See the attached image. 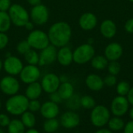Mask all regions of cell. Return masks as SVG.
I'll list each match as a JSON object with an SVG mask.
<instances>
[{"label": "cell", "instance_id": "681fc988", "mask_svg": "<svg viewBox=\"0 0 133 133\" xmlns=\"http://www.w3.org/2000/svg\"><path fill=\"white\" fill-rule=\"evenodd\" d=\"M2 67H3V63H2V61L0 60V71H1V69L2 68Z\"/></svg>", "mask_w": 133, "mask_h": 133}, {"label": "cell", "instance_id": "484cf974", "mask_svg": "<svg viewBox=\"0 0 133 133\" xmlns=\"http://www.w3.org/2000/svg\"><path fill=\"white\" fill-rule=\"evenodd\" d=\"M60 125V122L58 120L55 118L46 119V121L43 124V129L47 133H53L57 132Z\"/></svg>", "mask_w": 133, "mask_h": 133}, {"label": "cell", "instance_id": "f6af8a7d", "mask_svg": "<svg viewBox=\"0 0 133 133\" xmlns=\"http://www.w3.org/2000/svg\"><path fill=\"white\" fill-rule=\"evenodd\" d=\"M27 30H29V31H31L33 28H34V24L31 23V22H30V20L25 24V26H24Z\"/></svg>", "mask_w": 133, "mask_h": 133}, {"label": "cell", "instance_id": "bcb514c9", "mask_svg": "<svg viewBox=\"0 0 133 133\" xmlns=\"http://www.w3.org/2000/svg\"><path fill=\"white\" fill-rule=\"evenodd\" d=\"M95 133H113L111 130L110 129H99L98 131H97Z\"/></svg>", "mask_w": 133, "mask_h": 133}, {"label": "cell", "instance_id": "6da1fadb", "mask_svg": "<svg viewBox=\"0 0 133 133\" xmlns=\"http://www.w3.org/2000/svg\"><path fill=\"white\" fill-rule=\"evenodd\" d=\"M48 36L51 45L61 48L69 42L72 37V28L68 23L59 21L51 26Z\"/></svg>", "mask_w": 133, "mask_h": 133}, {"label": "cell", "instance_id": "52a82bcc", "mask_svg": "<svg viewBox=\"0 0 133 133\" xmlns=\"http://www.w3.org/2000/svg\"><path fill=\"white\" fill-rule=\"evenodd\" d=\"M32 21L37 25H43L48 20L49 12L46 5L40 4L32 8L30 15Z\"/></svg>", "mask_w": 133, "mask_h": 133}, {"label": "cell", "instance_id": "4316f807", "mask_svg": "<svg viewBox=\"0 0 133 133\" xmlns=\"http://www.w3.org/2000/svg\"><path fill=\"white\" fill-rule=\"evenodd\" d=\"M66 107L70 111H77L81 107V97L77 94H73L70 98L66 100Z\"/></svg>", "mask_w": 133, "mask_h": 133}, {"label": "cell", "instance_id": "d6a6232c", "mask_svg": "<svg viewBox=\"0 0 133 133\" xmlns=\"http://www.w3.org/2000/svg\"><path fill=\"white\" fill-rule=\"evenodd\" d=\"M121 69H122L121 64L118 62V60L117 61H109L108 67H107V70H108V73L110 74H113L115 76H117L120 73Z\"/></svg>", "mask_w": 133, "mask_h": 133}, {"label": "cell", "instance_id": "f907efd6", "mask_svg": "<svg viewBox=\"0 0 133 133\" xmlns=\"http://www.w3.org/2000/svg\"><path fill=\"white\" fill-rule=\"evenodd\" d=\"M0 133H5V132L3 131V129H2L0 128Z\"/></svg>", "mask_w": 133, "mask_h": 133}, {"label": "cell", "instance_id": "816d5d0a", "mask_svg": "<svg viewBox=\"0 0 133 133\" xmlns=\"http://www.w3.org/2000/svg\"><path fill=\"white\" fill-rule=\"evenodd\" d=\"M129 1L130 2H132V3H133V0H129Z\"/></svg>", "mask_w": 133, "mask_h": 133}, {"label": "cell", "instance_id": "f35d334b", "mask_svg": "<svg viewBox=\"0 0 133 133\" xmlns=\"http://www.w3.org/2000/svg\"><path fill=\"white\" fill-rule=\"evenodd\" d=\"M10 0H0V11L7 12L11 6Z\"/></svg>", "mask_w": 133, "mask_h": 133}, {"label": "cell", "instance_id": "db71d44e", "mask_svg": "<svg viewBox=\"0 0 133 133\" xmlns=\"http://www.w3.org/2000/svg\"><path fill=\"white\" fill-rule=\"evenodd\" d=\"M53 133H61V132H53Z\"/></svg>", "mask_w": 133, "mask_h": 133}, {"label": "cell", "instance_id": "30bf717a", "mask_svg": "<svg viewBox=\"0 0 133 133\" xmlns=\"http://www.w3.org/2000/svg\"><path fill=\"white\" fill-rule=\"evenodd\" d=\"M0 89L5 95L13 96L19 92V83L18 80L12 75L5 76L0 82Z\"/></svg>", "mask_w": 133, "mask_h": 133}, {"label": "cell", "instance_id": "5b68a950", "mask_svg": "<svg viewBox=\"0 0 133 133\" xmlns=\"http://www.w3.org/2000/svg\"><path fill=\"white\" fill-rule=\"evenodd\" d=\"M111 118V114L108 107L103 105H96L90 113L91 123L98 128L107 125Z\"/></svg>", "mask_w": 133, "mask_h": 133}, {"label": "cell", "instance_id": "2e32d148", "mask_svg": "<svg viewBox=\"0 0 133 133\" xmlns=\"http://www.w3.org/2000/svg\"><path fill=\"white\" fill-rule=\"evenodd\" d=\"M97 16L90 12L85 13L81 15L79 19V25L84 31H91L97 25Z\"/></svg>", "mask_w": 133, "mask_h": 133}, {"label": "cell", "instance_id": "d4e9b609", "mask_svg": "<svg viewBox=\"0 0 133 133\" xmlns=\"http://www.w3.org/2000/svg\"><path fill=\"white\" fill-rule=\"evenodd\" d=\"M8 128V133H25L26 127L19 119H12L10 121Z\"/></svg>", "mask_w": 133, "mask_h": 133}, {"label": "cell", "instance_id": "1f68e13d", "mask_svg": "<svg viewBox=\"0 0 133 133\" xmlns=\"http://www.w3.org/2000/svg\"><path fill=\"white\" fill-rule=\"evenodd\" d=\"M96 106V101L95 100L88 95L83 96L81 97V107H83L85 109H93Z\"/></svg>", "mask_w": 133, "mask_h": 133}, {"label": "cell", "instance_id": "e575fe53", "mask_svg": "<svg viewBox=\"0 0 133 133\" xmlns=\"http://www.w3.org/2000/svg\"><path fill=\"white\" fill-rule=\"evenodd\" d=\"M41 104L40 103V101H38L37 100H29V103H28V111L34 113V112H37L40 111Z\"/></svg>", "mask_w": 133, "mask_h": 133}, {"label": "cell", "instance_id": "4fadbf2b", "mask_svg": "<svg viewBox=\"0 0 133 133\" xmlns=\"http://www.w3.org/2000/svg\"><path fill=\"white\" fill-rule=\"evenodd\" d=\"M23 67V63L16 56H9L3 62V68L5 71L12 76L19 74Z\"/></svg>", "mask_w": 133, "mask_h": 133}, {"label": "cell", "instance_id": "8fae6325", "mask_svg": "<svg viewBox=\"0 0 133 133\" xmlns=\"http://www.w3.org/2000/svg\"><path fill=\"white\" fill-rule=\"evenodd\" d=\"M60 84V78L54 73H49L45 74L42 78L41 83L43 90L48 94L56 92Z\"/></svg>", "mask_w": 133, "mask_h": 133}, {"label": "cell", "instance_id": "7bdbcfd3", "mask_svg": "<svg viewBox=\"0 0 133 133\" xmlns=\"http://www.w3.org/2000/svg\"><path fill=\"white\" fill-rule=\"evenodd\" d=\"M127 100L129 103V104H131L133 106V87H131L128 94H127Z\"/></svg>", "mask_w": 133, "mask_h": 133}, {"label": "cell", "instance_id": "5bb4252c", "mask_svg": "<svg viewBox=\"0 0 133 133\" xmlns=\"http://www.w3.org/2000/svg\"><path fill=\"white\" fill-rule=\"evenodd\" d=\"M60 125L67 129H71L77 127L80 123V118L77 113L73 111L65 112L60 118Z\"/></svg>", "mask_w": 133, "mask_h": 133}, {"label": "cell", "instance_id": "60d3db41", "mask_svg": "<svg viewBox=\"0 0 133 133\" xmlns=\"http://www.w3.org/2000/svg\"><path fill=\"white\" fill-rule=\"evenodd\" d=\"M124 28H125V31L129 33V34H133V17L132 18H130L129 19L125 25H124Z\"/></svg>", "mask_w": 133, "mask_h": 133}, {"label": "cell", "instance_id": "74e56055", "mask_svg": "<svg viewBox=\"0 0 133 133\" xmlns=\"http://www.w3.org/2000/svg\"><path fill=\"white\" fill-rule=\"evenodd\" d=\"M9 42V38L4 32H0V50L3 49Z\"/></svg>", "mask_w": 133, "mask_h": 133}, {"label": "cell", "instance_id": "c3c4849f", "mask_svg": "<svg viewBox=\"0 0 133 133\" xmlns=\"http://www.w3.org/2000/svg\"><path fill=\"white\" fill-rule=\"evenodd\" d=\"M129 116H130L131 119L133 120V106H132V107L131 108V110L129 111Z\"/></svg>", "mask_w": 133, "mask_h": 133}, {"label": "cell", "instance_id": "7402d4cb", "mask_svg": "<svg viewBox=\"0 0 133 133\" xmlns=\"http://www.w3.org/2000/svg\"><path fill=\"white\" fill-rule=\"evenodd\" d=\"M62 100H66L74 94V87L69 82H62L57 90Z\"/></svg>", "mask_w": 133, "mask_h": 133}, {"label": "cell", "instance_id": "f1b7e54d", "mask_svg": "<svg viewBox=\"0 0 133 133\" xmlns=\"http://www.w3.org/2000/svg\"><path fill=\"white\" fill-rule=\"evenodd\" d=\"M108 127L110 130L111 131H120L125 127V122L120 117H114L112 118H110L108 122Z\"/></svg>", "mask_w": 133, "mask_h": 133}, {"label": "cell", "instance_id": "e0dca14e", "mask_svg": "<svg viewBox=\"0 0 133 133\" xmlns=\"http://www.w3.org/2000/svg\"><path fill=\"white\" fill-rule=\"evenodd\" d=\"M40 112L45 119L55 118L59 114V107L57 103L49 100L41 104Z\"/></svg>", "mask_w": 133, "mask_h": 133}, {"label": "cell", "instance_id": "9c48e42d", "mask_svg": "<svg viewBox=\"0 0 133 133\" xmlns=\"http://www.w3.org/2000/svg\"><path fill=\"white\" fill-rule=\"evenodd\" d=\"M41 71L36 65L28 64L23 67L19 73V77L21 81L26 84H30L32 82H37L40 78Z\"/></svg>", "mask_w": 133, "mask_h": 133}, {"label": "cell", "instance_id": "603a6c76", "mask_svg": "<svg viewBox=\"0 0 133 133\" xmlns=\"http://www.w3.org/2000/svg\"><path fill=\"white\" fill-rule=\"evenodd\" d=\"M109 61L108 60L102 55H95L90 60V63L93 68L97 71H102L107 68Z\"/></svg>", "mask_w": 133, "mask_h": 133}, {"label": "cell", "instance_id": "ab89813d", "mask_svg": "<svg viewBox=\"0 0 133 133\" xmlns=\"http://www.w3.org/2000/svg\"><path fill=\"white\" fill-rule=\"evenodd\" d=\"M49 98H50V100L55 103H60L62 101V99L61 98L60 95L58 94V92L56 91V92H54L52 93H50V96H49Z\"/></svg>", "mask_w": 133, "mask_h": 133}, {"label": "cell", "instance_id": "ffe728a7", "mask_svg": "<svg viewBox=\"0 0 133 133\" xmlns=\"http://www.w3.org/2000/svg\"><path fill=\"white\" fill-rule=\"evenodd\" d=\"M57 60L62 66H69L73 61V52L68 46L61 47L57 52Z\"/></svg>", "mask_w": 133, "mask_h": 133}, {"label": "cell", "instance_id": "f5cc1de1", "mask_svg": "<svg viewBox=\"0 0 133 133\" xmlns=\"http://www.w3.org/2000/svg\"><path fill=\"white\" fill-rule=\"evenodd\" d=\"M1 107H2V103H1V101H0V108H1Z\"/></svg>", "mask_w": 133, "mask_h": 133}, {"label": "cell", "instance_id": "277c9868", "mask_svg": "<svg viewBox=\"0 0 133 133\" xmlns=\"http://www.w3.org/2000/svg\"><path fill=\"white\" fill-rule=\"evenodd\" d=\"M8 13L11 22L17 27H24L30 20V15L28 12L19 4L11 5Z\"/></svg>", "mask_w": 133, "mask_h": 133}, {"label": "cell", "instance_id": "83f0119b", "mask_svg": "<svg viewBox=\"0 0 133 133\" xmlns=\"http://www.w3.org/2000/svg\"><path fill=\"white\" fill-rule=\"evenodd\" d=\"M11 20L7 12L0 11V32L7 31L11 26Z\"/></svg>", "mask_w": 133, "mask_h": 133}, {"label": "cell", "instance_id": "b9f144b4", "mask_svg": "<svg viewBox=\"0 0 133 133\" xmlns=\"http://www.w3.org/2000/svg\"><path fill=\"white\" fill-rule=\"evenodd\" d=\"M124 133H133V120L129 122L124 127Z\"/></svg>", "mask_w": 133, "mask_h": 133}, {"label": "cell", "instance_id": "44dd1931", "mask_svg": "<svg viewBox=\"0 0 133 133\" xmlns=\"http://www.w3.org/2000/svg\"><path fill=\"white\" fill-rule=\"evenodd\" d=\"M43 89L41 87V83L35 82H32L30 84H28V86L26 89V96L28 98L29 100H37L41 93H42Z\"/></svg>", "mask_w": 133, "mask_h": 133}, {"label": "cell", "instance_id": "4dcf8cb0", "mask_svg": "<svg viewBox=\"0 0 133 133\" xmlns=\"http://www.w3.org/2000/svg\"><path fill=\"white\" fill-rule=\"evenodd\" d=\"M130 85L126 81H121L116 85V92L119 96H127L129 89H130Z\"/></svg>", "mask_w": 133, "mask_h": 133}, {"label": "cell", "instance_id": "9a60e30c", "mask_svg": "<svg viewBox=\"0 0 133 133\" xmlns=\"http://www.w3.org/2000/svg\"><path fill=\"white\" fill-rule=\"evenodd\" d=\"M123 55V47L118 42H111L104 49V56L108 61H117Z\"/></svg>", "mask_w": 133, "mask_h": 133}, {"label": "cell", "instance_id": "836d02e7", "mask_svg": "<svg viewBox=\"0 0 133 133\" xmlns=\"http://www.w3.org/2000/svg\"><path fill=\"white\" fill-rule=\"evenodd\" d=\"M31 49L30 45H29L28 42L26 40L24 41H21L20 42H19L16 45V50L19 53L24 55L26 53H27L30 49Z\"/></svg>", "mask_w": 133, "mask_h": 133}, {"label": "cell", "instance_id": "7c38bea8", "mask_svg": "<svg viewBox=\"0 0 133 133\" xmlns=\"http://www.w3.org/2000/svg\"><path fill=\"white\" fill-rule=\"evenodd\" d=\"M57 52L56 47L49 44L47 47L41 50L38 64L40 66H47L53 63L57 59Z\"/></svg>", "mask_w": 133, "mask_h": 133}, {"label": "cell", "instance_id": "8992f818", "mask_svg": "<svg viewBox=\"0 0 133 133\" xmlns=\"http://www.w3.org/2000/svg\"><path fill=\"white\" fill-rule=\"evenodd\" d=\"M26 41L31 48L38 50L44 49L50 44L48 34L41 30H34L31 31L29 34Z\"/></svg>", "mask_w": 133, "mask_h": 133}, {"label": "cell", "instance_id": "ac0fdd59", "mask_svg": "<svg viewBox=\"0 0 133 133\" xmlns=\"http://www.w3.org/2000/svg\"><path fill=\"white\" fill-rule=\"evenodd\" d=\"M100 32L101 35L105 38L110 39L114 38L117 33L116 24L110 19L103 20L100 25Z\"/></svg>", "mask_w": 133, "mask_h": 133}, {"label": "cell", "instance_id": "d590c367", "mask_svg": "<svg viewBox=\"0 0 133 133\" xmlns=\"http://www.w3.org/2000/svg\"><path fill=\"white\" fill-rule=\"evenodd\" d=\"M117 78L115 75L113 74H108L104 78V85L108 86V87H113L115 85H117Z\"/></svg>", "mask_w": 133, "mask_h": 133}, {"label": "cell", "instance_id": "ee69618b", "mask_svg": "<svg viewBox=\"0 0 133 133\" xmlns=\"http://www.w3.org/2000/svg\"><path fill=\"white\" fill-rule=\"evenodd\" d=\"M26 1H27V2L30 5H31L33 6H35V5H37L41 4V0H26Z\"/></svg>", "mask_w": 133, "mask_h": 133}, {"label": "cell", "instance_id": "8d00e7d4", "mask_svg": "<svg viewBox=\"0 0 133 133\" xmlns=\"http://www.w3.org/2000/svg\"><path fill=\"white\" fill-rule=\"evenodd\" d=\"M9 116L5 114H0V127H7L10 122Z\"/></svg>", "mask_w": 133, "mask_h": 133}, {"label": "cell", "instance_id": "d6986e66", "mask_svg": "<svg viewBox=\"0 0 133 133\" xmlns=\"http://www.w3.org/2000/svg\"><path fill=\"white\" fill-rule=\"evenodd\" d=\"M85 83L89 89L94 92L101 91L104 86V79L97 74H90L87 75Z\"/></svg>", "mask_w": 133, "mask_h": 133}, {"label": "cell", "instance_id": "cb8c5ba5", "mask_svg": "<svg viewBox=\"0 0 133 133\" xmlns=\"http://www.w3.org/2000/svg\"><path fill=\"white\" fill-rule=\"evenodd\" d=\"M20 120L24 126L27 129L34 128L36 125V117L34 113L30 111H26L23 114H21Z\"/></svg>", "mask_w": 133, "mask_h": 133}, {"label": "cell", "instance_id": "7dc6e473", "mask_svg": "<svg viewBox=\"0 0 133 133\" xmlns=\"http://www.w3.org/2000/svg\"><path fill=\"white\" fill-rule=\"evenodd\" d=\"M25 133H40L37 129H34V128H31V129H29L27 131H26Z\"/></svg>", "mask_w": 133, "mask_h": 133}, {"label": "cell", "instance_id": "ba28073f", "mask_svg": "<svg viewBox=\"0 0 133 133\" xmlns=\"http://www.w3.org/2000/svg\"><path fill=\"white\" fill-rule=\"evenodd\" d=\"M129 108V103L125 96H115L111 104V111L116 117H122L125 115Z\"/></svg>", "mask_w": 133, "mask_h": 133}, {"label": "cell", "instance_id": "7a4b0ae2", "mask_svg": "<svg viewBox=\"0 0 133 133\" xmlns=\"http://www.w3.org/2000/svg\"><path fill=\"white\" fill-rule=\"evenodd\" d=\"M28 103L29 100L25 95L15 94L7 100L5 109L10 114L19 116L28 111Z\"/></svg>", "mask_w": 133, "mask_h": 133}, {"label": "cell", "instance_id": "3957f363", "mask_svg": "<svg viewBox=\"0 0 133 133\" xmlns=\"http://www.w3.org/2000/svg\"><path fill=\"white\" fill-rule=\"evenodd\" d=\"M94 56L95 49L93 45L82 44L73 51V61L78 64H85L90 62Z\"/></svg>", "mask_w": 133, "mask_h": 133}, {"label": "cell", "instance_id": "f546056e", "mask_svg": "<svg viewBox=\"0 0 133 133\" xmlns=\"http://www.w3.org/2000/svg\"><path fill=\"white\" fill-rule=\"evenodd\" d=\"M25 60L30 65H37L39 63V54L34 49H30L24 54Z\"/></svg>", "mask_w": 133, "mask_h": 133}]
</instances>
